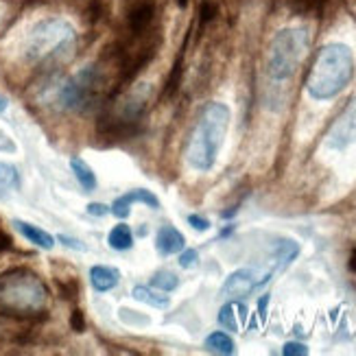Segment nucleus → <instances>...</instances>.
Wrapping results in <instances>:
<instances>
[{
    "label": "nucleus",
    "mask_w": 356,
    "mask_h": 356,
    "mask_svg": "<svg viewBox=\"0 0 356 356\" xmlns=\"http://www.w3.org/2000/svg\"><path fill=\"white\" fill-rule=\"evenodd\" d=\"M354 74V55L346 44H326L317 53L311 72L306 76V92L315 101L334 99L343 92Z\"/></svg>",
    "instance_id": "1"
},
{
    "label": "nucleus",
    "mask_w": 356,
    "mask_h": 356,
    "mask_svg": "<svg viewBox=\"0 0 356 356\" xmlns=\"http://www.w3.org/2000/svg\"><path fill=\"white\" fill-rule=\"evenodd\" d=\"M229 107L225 103H208L199 114L197 125L191 134L188 149H186V160L195 171L206 173L214 166L216 156L223 147V140L229 127Z\"/></svg>",
    "instance_id": "2"
},
{
    "label": "nucleus",
    "mask_w": 356,
    "mask_h": 356,
    "mask_svg": "<svg viewBox=\"0 0 356 356\" xmlns=\"http://www.w3.org/2000/svg\"><path fill=\"white\" fill-rule=\"evenodd\" d=\"M49 304V291L35 273L13 269L0 275V313L13 317L40 315Z\"/></svg>",
    "instance_id": "3"
},
{
    "label": "nucleus",
    "mask_w": 356,
    "mask_h": 356,
    "mask_svg": "<svg viewBox=\"0 0 356 356\" xmlns=\"http://www.w3.org/2000/svg\"><path fill=\"white\" fill-rule=\"evenodd\" d=\"M311 46V35L304 26L277 31L267 51V74L273 81H286L298 72Z\"/></svg>",
    "instance_id": "4"
},
{
    "label": "nucleus",
    "mask_w": 356,
    "mask_h": 356,
    "mask_svg": "<svg viewBox=\"0 0 356 356\" xmlns=\"http://www.w3.org/2000/svg\"><path fill=\"white\" fill-rule=\"evenodd\" d=\"M74 44V29L64 18H46L31 26L24 42V57L29 61H46L66 53Z\"/></svg>",
    "instance_id": "5"
},
{
    "label": "nucleus",
    "mask_w": 356,
    "mask_h": 356,
    "mask_svg": "<svg viewBox=\"0 0 356 356\" xmlns=\"http://www.w3.org/2000/svg\"><path fill=\"white\" fill-rule=\"evenodd\" d=\"M105 72L101 66H86L61 86L59 90V103L64 110L72 112H83L90 110L92 105L99 101V97L105 92Z\"/></svg>",
    "instance_id": "6"
},
{
    "label": "nucleus",
    "mask_w": 356,
    "mask_h": 356,
    "mask_svg": "<svg viewBox=\"0 0 356 356\" xmlns=\"http://www.w3.org/2000/svg\"><path fill=\"white\" fill-rule=\"evenodd\" d=\"M273 271L271 269H238L232 275H227V280L221 286V296L227 300H238L247 298L250 293H254L258 286L267 284L271 280Z\"/></svg>",
    "instance_id": "7"
},
{
    "label": "nucleus",
    "mask_w": 356,
    "mask_h": 356,
    "mask_svg": "<svg viewBox=\"0 0 356 356\" xmlns=\"http://www.w3.org/2000/svg\"><path fill=\"white\" fill-rule=\"evenodd\" d=\"M354 143H356V97L348 101V105L334 118L326 134V147L332 151H343Z\"/></svg>",
    "instance_id": "8"
},
{
    "label": "nucleus",
    "mask_w": 356,
    "mask_h": 356,
    "mask_svg": "<svg viewBox=\"0 0 356 356\" xmlns=\"http://www.w3.org/2000/svg\"><path fill=\"white\" fill-rule=\"evenodd\" d=\"M153 20H156V3H153V0H136L127 11L129 35L151 33Z\"/></svg>",
    "instance_id": "9"
},
{
    "label": "nucleus",
    "mask_w": 356,
    "mask_h": 356,
    "mask_svg": "<svg viewBox=\"0 0 356 356\" xmlns=\"http://www.w3.org/2000/svg\"><path fill=\"white\" fill-rule=\"evenodd\" d=\"M136 204H145V206H149V208H153V210H158L160 208V199L153 195L151 191H147V188H134V191H129V193H125V195H120L114 204H112V208H110V212L114 214V216H118V219H127L129 216V212H131V208L136 206Z\"/></svg>",
    "instance_id": "10"
},
{
    "label": "nucleus",
    "mask_w": 356,
    "mask_h": 356,
    "mask_svg": "<svg viewBox=\"0 0 356 356\" xmlns=\"http://www.w3.org/2000/svg\"><path fill=\"white\" fill-rule=\"evenodd\" d=\"M156 247L162 256H173V254H179L184 247H186V241L181 236V232L173 225H162L158 236H156Z\"/></svg>",
    "instance_id": "11"
},
{
    "label": "nucleus",
    "mask_w": 356,
    "mask_h": 356,
    "mask_svg": "<svg viewBox=\"0 0 356 356\" xmlns=\"http://www.w3.org/2000/svg\"><path fill=\"white\" fill-rule=\"evenodd\" d=\"M13 225H15V229H18L29 243L38 245L40 250H53V247H55V238H53L46 229H40L38 225L26 223V221H20V219H15Z\"/></svg>",
    "instance_id": "12"
},
{
    "label": "nucleus",
    "mask_w": 356,
    "mask_h": 356,
    "mask_svg": "<svg viewBox=\"0 0 356 356\" xmlns=\"http://www.w3.org/2000/svg\"><path fill=\"white\" fill-rule=\"evenodd\" d=\"M300 254V245L293 241V238H282V241H277L275 247H273V273L275 271H282L286 269L293 260L298 258Z\"/></svg>",
    "instance_id": "13"
},
{
    "label": "nucleus",
    "mask_w": 356,
    "mask_h": 356,
    "mask_svg": "<svg viewBox=\"0 0 356 356\" xmlns=\"http://www.w3.org/2000/svg\"><path fill=\"white\" fill-rule=\"evenodd\" d=\"M120 280V271L114 267H107V265H97L90 269V282L95 286V291L105 293V291H112Z\"/></svg>",
    "instance_id": "14"
},
{
    "label": "nucleus",
    "mask_w": 356,
    "mask_h": 356,
    "mask_svg": "<svg viewBox=\"0 0 356 356\" xmlns=\"http://www.w3.org/2000/svg\"><path fill=\"white\" fill-rule=\"evenodd\" d=\"M245 319H247V308L245 304H238V302H229L219 311L221 328L232 330V332H238V321L245 323Z\"/></svg>",
    "instance_id": "15"
},
{
    "label": "nucleus",
    "mask_w": 356,
    "mask_h": 356,
    "mask_svg": "<svg viewBox=\"0 0 356 356\" xmlns=\"http://www.w3.org/2000/svg\"><path fill=\"white\" fill-rule=\"evenodd\" d=\"M70 168H72V173H74V177H76V181L81 184V188L86 191V193H92L97 188V175H95V171L88 166V162L86 160H81V158H72L70 160Z\"/></svg>",
    "instance_id": "16"
},
{
    "label": "nucleus",
    "mask_w": 356,
    "mask_h": 356,
    "mask_svg": "<svg viewBox=\"0 0 356 356\" xmlns=\"http://www.w3.org/2000/svg\"><path fill=\"white\" fill-rule=\"evenodd\" d=\"M20 188V173L18 168L7 164V162H0V199L9 197L11 193H15Z\"/></svg>",
    "instance_id": "17"
},
{
    "label": "nucleus",
    "mask_w": 356,
    "mask_h": 356,
    "mask_svg": "<svg viewBox=\"0 0 356 356\" xmlns=\"http://www.w3.org/2000/svg\"><path fill=\"white\" fill-rule=\"evenodd\" d=\"M107 243H110V247H112V250H116V252L129 250V247L134 245V236H131L129 225H125V223L114 225L110 229V234H107Z\"/></svg>",
    "instance_id": "18"
},
{
    "label": "nucleus",
    "mask_w": 356,
    "mask_h": 356,
    "mask_svg": "<svg viewBox=\"0 0 356 356\" xmlns=\"http://www.w3.org/2000/svg\"><path fill=\"white\" fill-rule=\"evenodd\" d=\"M131 296H134L138 302L149 304V306H153V308H166L168 304H171V300H168V296H160V293L151 291L149 286H134Z\"/></svg>",
    "instance_id": "19"
},
{
    "label": "nucleus",
    "mask_w": 356,
    "mask_h": 356,
    "mask_svg": "<svg viewBox=\"0 0 356 356\" xmlns=\"http://www.w3.org/2000/svg\"><path fill=\"white\" fill-rule=\"evenodd\" d=\"M286 7L291 13L302 15V18H311V15L321 13L323 0H286Z\"/></svg>",
    "instance_id": "20"
},
{
    "label": "nucleus",
    "mask_w": 356,
    "mask_h": 356,
    "mask_svg": "<svg viewBox=\"0 0 356 356\" xmlns=\"http://www.w3.org/2000/svg\"><path fill=\"white\" fill-rule=\"evenodd\" d=\"M206 350L212 354H234V341L225 332H212L206 339Z\"/></svg>",
    "instance_id": "21"
},
{
    "label": "nucleus",
    "mask_w": 356,
    "mask_h": 356,
    "mask_svg": "<svg viewBox=\"0 0 356 356\" xmlns=\"http://www.w3.org/2000/svg\"><path fill=\"white\" fill-rule=\"evenodd\" d=\"M177 284H179V280H177V275H175L173 271H158L156 275L151 277V286L160 289L162 293H171V291H175Z\"/></svg>",
    "instance_id": "22"
},
{
    "label": "nucleus",
    "mask_w": 356,
    "mask_h": 356,
    "mask_svg": "<svg viewBox=\"0 0 356 356\" xmlns=\"http://www.w3.org/2000/svg\"><path fill=\"white\" fill-rule=\"evenodd\" d=\"M197 258H199V254H197V250H181V254H179V267H184V269H191V267H195L197 265Z\"/></svg>",
    "instance_id": "23"
},
{
    "label": "nucleus",
    "mask_w": 356,
    "mask_h": 356,
    "mask_svg": "<svg viewBox=\"0 0 356 356\" xmlns=\"http://www.w3.org/2000/svg\"><path fill=\"white\" fill-rule=\"evenodd\" d=\"M214 15H216L214 0H201V22H210Z\"/></svg>",
    "instance_id": "24"
},
{
    "label": "nucleus",
    "mask_w": 356,
    "mask_h": 356,
    "mask_svg": "<svg viewBox=\"0 0 356 356\" xmlns=\"http://www.w3.org/2000/svg\"><path fill=\"white\" fill-rule=\"evenodd\" d=\"M282 354H284V356H306V354H308V348H306L304 343L289 341V343L282 348Z\"/></svg>",
    "instance_id": "25"
},
{
    "label": "nucleus",
    "mask_w": 356,
    "mask_h": 356,
    "mask_svg": "<svg viewBox=\"0 0 356 356\" xmlns=\"http://www.w3.org/2000/svg\"><path fill=\"white\" fill-rule=\"evenodd\" d=\"M188 223H191L193 229H197V232H206V229L210 227V221L204 219V216H199V214H191V216H188Z\"/></svg>",
    "instance_id": "26"
},
{
    "label": "nucleus",
    "mask_w": 356,
    "mask_h": 356,
    "mask_svg": "<svg viewBox=\"0 0 356 356\" xmlns=\"http://www.w3.org/2000/svg\"><path fill=\"white\" fill-rule=\"evenodd\" d=\"M88 212L95 214V216H105L107 212H110V208H107L105 204H90L88 206Z\"/></svg>",
    "instance_id": "27"
},
{
    "label": "nucleus",
    "mask_w": 356,
    "mask_h": 356,
    "mask_svg": "<svg viewBox=\"0 0 356 356\" xmlns=\"http://www.w3.org/2000/svg\"><path fill=\"white\" fill-rule=\"evenodd\" d=\"M59 241L64 243V245H68V247H72V250H79V252H83V250H86V245H81L79 241H74V238H68V236H59Z\"/></svg>",
    "instance_id": "28"
},
{
    "label": "nucleus",
    "mask_w": 356,
    "mask_h": 356,
    "mask_svg": "<svg viewBox=\"0 0 356 356\" xmlns=\"http://www.w3.org/2000/svg\"><path fill=\"white\" fill-rule=\"evenodd\" d=\"M72 328H74L76 332H81V330H83V317H81V311H74V315H72Z\"/></svg>",
    "instance_id": "29"
},
{
    "label": "nucleus",
    "mask_w": 356,
    "mask_h": 356,
    "mask_svg": "<svg viewBox=\"0 0 356 356\" xmlns=\"http://www.w3.org/2000/svg\"><path fill=\"white\" fill-rule=\"evenodd\" d=\"M267 304H269V296H265L260 300V304H258V311H260V319L265 321L267 319Z\"/></svg>",
    "instance_id": "30"
},
{
    "label": "nucleus",
    "mask_w": 356,
    "mask_h": 356,
    "mask_svg": "<svg viewBox=\"0 0 356 356\" xmlns=\"http://www.w3.org/2000/svg\"><path fill=\"white\" fill-rule=\"evenodd\" d=\"M350 269L356 273V247H354V252H352V256H350Z\"/></svg>",
    "instance_id": "31"
},
{
    "label": "nucleus",
    "mask_w": 356,
    "mask_h": 356,
    "mask_svg": "<svg viewBox=\"0 0 356 356\" xmlns=\"http://www.w3.org/2000/svg\"><path fill=\"white\" fill-rule=\"evenodd\" d=\"M5 110H7V99L0 95V112H5Z\"/></svg>",
    "instance_id": "32"
}]
</instances>
